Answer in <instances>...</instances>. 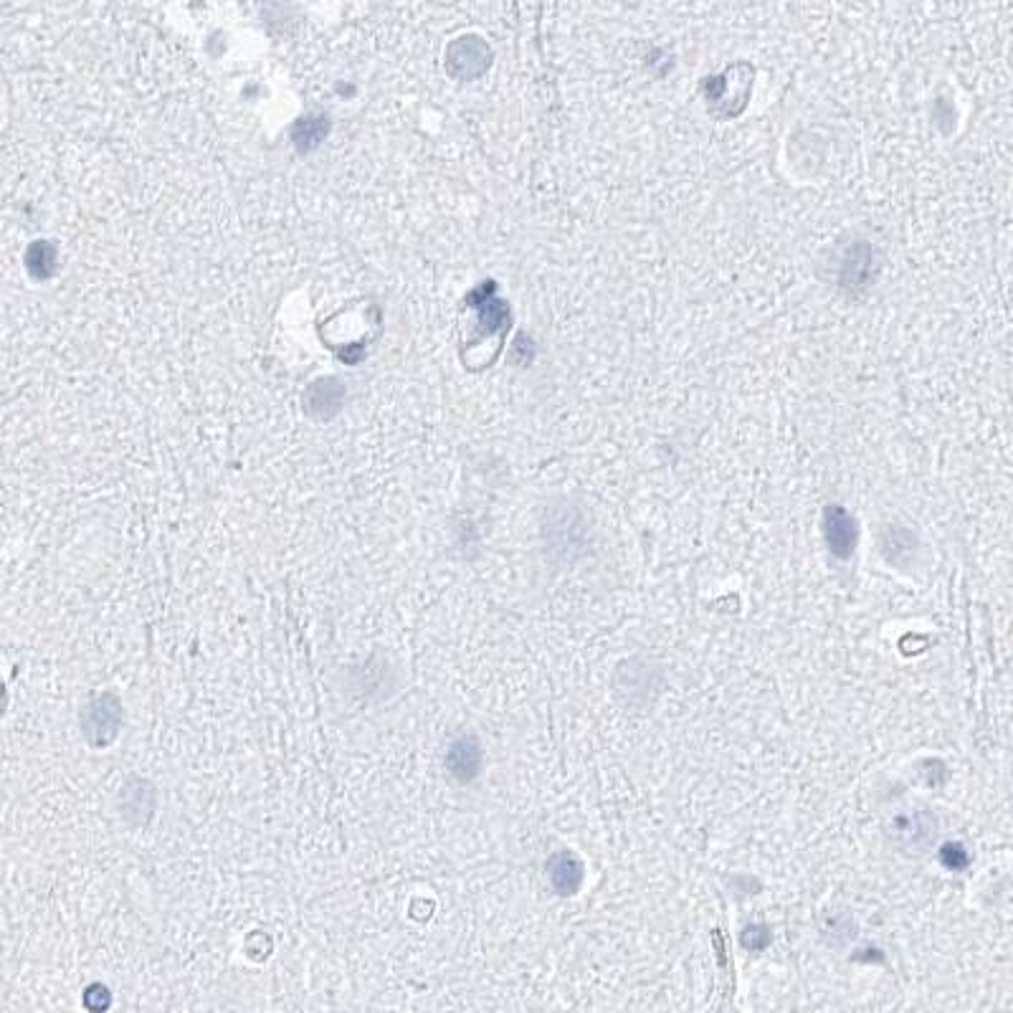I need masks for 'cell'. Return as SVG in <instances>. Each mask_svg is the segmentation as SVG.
Segmentation results:
<instances>
[{
  "label": "cell",
  "mask_w": 1013,
  "mask_h": 1013,
  "mask_svg": "<svg viewBox=\"0 0 1013 1013\" xmlns=\"http://www.w3.org/2000/svg\"><path fill=\"white\" fill-rule=\"evenodd\" d=\"M824 530L831 553L841 560L851 558V553H854L856 548V540H859L854 517L846 510H841V507H829V510H826Z\"/></svg>",
  "instance_id": "2"
},
{
  "label": "cell",
  "mask_w": 1013,
  "mask_h": 1013,
  "mask_svg": "<svg viewBox=\"0 0 1013 1013\" xmlns=\"http://www.w3.org/2000/svg\"><path fill=\"white\" fill-rule=\"evenodd\" d=\"M940 862L950 869V872H963L968 867V851L963 849V844L958 841H948V844L940 849Z\"/></svg>",
  "instance_id": "5"
},
{
  "label": "cell",
  "mask_w": 1013,
  "mask_h": 1013,
  "mask_svg": "<svg viewBox=\"0 0 1013 1013\" xmlns=\"http://www.w3.org/2000/svg\"><path fill=\"white\" fill-rule=\"evenodd\" d=\"M884 834L905 854H925L938 839V821L930 811L917 806H900L884 818Z\"/></svg>",
  "instance_id": "1"
},
{
  "label": "cell",
  "mask_w": 1013,
  "mask_h": 1013,
  "mask_svg": "<svg viewBox=\"0 0 1013 1013\" xmlns=\"http://www.w3.org/2000/svg\"><path fill=\"white\" fill-rule=\"evenodd\" d=\"M548 877L555 892L563 894V897H570V894L578 892L580 884H583V864H580L578 856L570 854V851H560V854H555L548 862Z\"/></svg>",
  "instance_id": "4"
},
{
  "label": "cell",
  "mask_w": 1013,
  "mask_h": 1013,
  "mask_svg": "<svg viewBox=\"0 0 1013 1013\" xmlns=\"http://www.w3.org/2000/svg\"><path fill=\"white\" fill-rule=\"evenodd\" d=\"M446 763H449V770L454 773L456 781H474L479 775V768H482V748H479L477 737L466 735L459 737L456 743H451Z\"/></svg>",
  "instance_id": "3"
},
{
  "label": "cell",
  "mask_w": 1013,
  "mask_h": 1013,
  "mask_svg": "<svg viewBox=\"0 0 1013 1013\" xmlns=\"http://www.w3.org/2000/svg\"><path fill=\"white\" fill-rule=\"evenodd\" d=\"M743 945L748 950H765L770 945V930L765 925H748L740 935Z\"/></svg>",
  "instance_id": "6"
}]
</instances>
